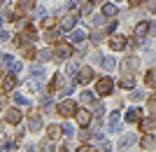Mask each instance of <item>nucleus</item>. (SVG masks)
<instances>
[{
	"instance_id": "nucleus-43",
	"label": "nucleus",
	"mask_w": 156,
	"mask_h": 152,
	"mask_svg": "<svg viewBox=\"0 0 156 152\" xmlns=\"http://www.w3.org/2000/svg\"><path fill=\"white\" fill-rule=\"evenodd\" d=\"M7 40H9V33H7V31H2V28H0V42H7Z\"/></svg>"
},
{
	"instance_id": "nucleus-41",
	"label": "nucleus",
	"mask_w": 156,
	"mask_h": 152,
	"mask_svg": "<svg viewBox=\"0 0 156 152\" xmlns=\"http://www.w3.org/2000/svg\"><path fill=\"white\" fill-rule=\"evenodd\" d=\"M91 63H103V59H100V54H98V52L91 54Z\"/></svg>"
},
{
	"instance_id": "nucleus-52",
	"label": "nucleus",
	"mask_w": 156,
	"mask_h": 152,
	"mask_svg": "<svg viewBox=\"0 0 156 152\" xmlns=\"http://www.w3.org/2000/svg\"><path fill=\"white\" fill-rule=\"evenodd\" d=\"M151 31H156V21H154V24H151Z\"/></svg>"
},
{
	"instance_id": "nucleus-24",
	"label": "nucleus",
	"mask_w": 156,
	"mask_h": 152,
	"mask_svg": "<svg viewBox=\"0 0 156 152\" xmlns=\"http://www.w3.org/2000/svg\"><path fill=\"white\" fill-rule=\"evenodd\" d=\"M0 63H2V66H9V68H12L14 63H16V61H14L12 56H9V54H0Z\"/></svg>"
},
{
	"instance_id": "nucleus-49",
	"label": "nucleus",
	"mask_w": 156,
	"mask_h": 152,
	"mask_svg": "<svg viewBox=\"0 0 156 152\" xmlns=\"http://www.w3.org/2000/svg\"><path fill=\"white\" fill-rule=\"evenodd\" d=\"M63 131H65V136H72V126H70V124H65V126H63Z\"/></svg>"
},
{
	"instance_id": "nucleus-35",
	"label": "nucleus",
	"mask_w": 156,
	"mask_h": 152,
	"mask_svg": "<svg viewBox=\"0 0 156 152\" xmlns=\"http://www.w3.org/2000/svg\"><path fill=\"white\" fill-rule=\"evenodd\" d=\"M51 147H54V145H51V138L44 140V143H40V150H42V152H54Z\"/></svg>"
},
{
	"instance_id": "nucleus-4",
	"label": "nucleus",
	"mask_w": 156,
	"mask_h": 152,
	"mask_svg": "<svg viewBox=\"0 0 156 152\" xmlns=\"http://www.w3.org/2000/svg\"><path fill=\"white\" fill-rule=\"evenodd\" d=\"M137 68H140V59H137V56H128V59H124V63H121V73L133 75Z\"/></svg>"
},
{
	"instance_id": "nucleus-22",
	"label": "nucleus",
	"mask_w": 156,
	"mask_h": 152,
	"mask_svg": "<svg viewBox=\"0 0 156 152\" xmlns=\"http://www.w3.org/2000/svg\"><path fill=\"white\" fill-rule=\"evenodd\" d=\"M119 84L124 87V89H133V87H135V80H133V75H124Z\"/></svg>"
},
{
	"instance_id": "nucleus-50",
	"label": "nucleus",
	"mask_w": 156,
	"mask_h": 152,
	"mask_svg": "<svg viewBox=\"0 0 156 152\" xmlns=\"http://www.w3.org/2000/svg\"><path fill=\"white\" fill-rule=\"evenodd\" d=\"M56 152H68V147L63 145V147H58V150H56Z\"/></svg>"
},
{
	"instance_id": "nucleus-10",
	"label": "nucleus",
	"mask_w": 156,
	"mask_h": 152,
	"mask_svg": "<svg viewBox=\"0 0 156 152\" xmlns=\"http://www.w3.org/2000/svg\"><path fill=\"white\" fill-rule=\"evenodd\" d=\"M91 77H93V70H91V68H79V73H77V82H79V84L91 82Z\"/></svg>"
},
{
	"instance_id": "nucleus-14",
	"label": "nucleus",
	"mask_w": 156,
	"mask_h": 152,
	"mask_svg": "<svg viewBox=\"0 0 156 152\" xmlns=\"http://www.w3.org/2000/svg\"><path fill=\"white\" fill-rule=\"evenodd\" d=\"M40 126H42V117L35 115V113H30V117H28V129H30V131H37Z\"/></svg>"
},
{
	"instance_id": "nucleus-40",
	"label": "nucleus",
	"mask_w": 156,
	"mask_h": 152,
	"mask_svg": "<svg viewBox=\"0 0 156 152\" xmlns=\"http://www.w3.org/2000/svg\"><path fill=\"white\" fill-rule=\"evenodd\" d=\"M77 152H98V150H96V147H93V145H86V143H84V145L79 147Z\"/></svg>"
},
{
	"instance_id": "nucleus-11",
	"label": "nucleus",
	"mask_w": 156,
	"mask_h": 152,
	"mask_svg": "<svg viewBox=\"0 0 156 152\" xmlns=\"http://www.w3.org/2000/svg\"><path fill=\"white\" fill-rule=\"evenodd\" d=\"M86 40V33L84 31H70V38H68V42L70 45H82Z\"/></svg>"
},
{
	"instance_id": "nucleus-20",
	"label": "nucleus",
	"mask_w": 156,
	"mask_h": 152,
	"mask_svg": "<svg viewBox=\"0 0 156 152\" xmlns=\"http://www.w3.org/2000/svg\"><path fill=\"white\" fill-rule=\"evenodd\" d=\"M140 115H142V110H140V108H130L128 113H126V122H137V119H140Z\"/></svg>"
},
{
	"instance_id": "nucleus-27",
	"label": "nucleus",
	"mask_w": 156,
	"mask_h": 152,
	"mask_svg": "<svg viewBox=\"0 0 156 152\" xmlns=\"http://www.w3.org/2000/svg\"><path fill=\"white\" fill-rule=\"evenodd\" d=\"M103 14H105V17H114V14H117V7L107 2V5H103Z\"/></svg>"
},
{
	"instance_id": "nucleus-48",
	"label": "nucleus",
	"mask_w": 156,
	"mask_h": 152,
	"mask_svg": "<svg viewBox=\"0 0 156 152\" xmlns=\"http://www.w3.org/2000/svg\"><path fill=\"white\" fill-rule=\"evenodd\" d=\"M54 26H56V21H54V19H47L44 21V28H54Z\"/></svg>"
},
{
	"instance_id": "nucleus-6",
	"label": "nucleus",
	"mask_w": 156,
	"mask_h": 152,
	"mask_svg": "<svg viewBox=\"0 0 156 152\" xmlns=\"http://www.w3.org/2000/svg\"><path fill=\"white\" fill-rule=\"evenodd\" d=\"M77 21H79V14L72 9L70 14H65L63 21H61V31H72V28L77 26Z\"/></svg>"
},
{
	"instance_id": "nucleus-25",
	"label": "nucleus",
	"mask_w": 156,
	"mask_h": 152,
	"mask_svg": "<svg viewBox=\"0 0 156 152\" xmlns=\"http://www.w3.org/2000/svg\"><path fill=\"white\" fill-rule=\"evenodd\" d=\"M37 59L42 61V63L49 61V59H51V49H40V52H37Z\"/></svg>"
},
{
	"instance_id": "nucleus-34",
	"label": "nucleus",
	"mask_w": 156,
	"mask_h": 152,
	"mask_svg": "<svg viewBox=\"0 0 156 152\" xmlns=\"http://www.w3.org/2000/svg\"><path fill=\"white\" fill-rule=\"evenodd\" d=\"M133 140H135V138H133L130 133H128V136H121V140H119V147H126V145H130Z\"/></svg>"
},
{
	"instance_id": "nucleus-1",
	"label": "nucleus",
	"mask_w": 156,
	"mask_h": 152,
	"mask_svg": "<svg viewBox=\"0 0 156 152\" xmlns=\"http://www.w3.org/2000/svg\"><path fill=\"white\" fill-rule=\"evenodd\" d=\"M56 113H58L61 117H72V115L77 113V103L72 98H65V101H61L58 106H56Z\"/></svg>"
},
{
	"instance_id": "nucleus-18",
	"label": "nucleus",
	"mask_w": 156,
	"mask_h": 152,
	"mask_svg": "<svg viewBox=\"0 0 156 152\" xmlns=\"http://www.w3.org/2000/svg\"><path fill=\"white\" fill-rule=\"evenodd\" d=\"M61 131H63L61 126H56V124H49V129H47V136H49L51 140H58V138H61Z\"/></svg>"
},
{
	"instance_id": "nucleus-39",
	"label": "nucleus",
	"mask_w": 156,
	"mask_h": 152,
	"mask_svg": "<svg viewBox=\"0 0 156 152\" xmlns=\"http://www.w3.org/2000/svg\"><path fill=\"white\" fill-rule=\"evenodd\" d=\"M91 40L96 42V45H98V42H103V33H100V31H93V33H91Z\"/></svg>"
},
{
	"instance_id": "nucleus-8",
	"label": "nucleus",
	"mask_w": 156,
	"mask_h": 152,
	"mask_svg": "<svg viewBox=\"0 0 156 152\" xmlns=\"http://www.w3.org/2000/svg\"><path fill=\"white\" fill-rule=\"evenodd\" d=\"M21 117H23V113H21L19 108H9L5 113V122H9V124H19Z\"/></svg>"
},
{
	"instance_id": "nucleus-26",
	"label": "nucleus",
	"mask_w": 156,
	"mask_h": 152,
	"mask_svg": "<svg viewBox=\"0 0 156 152\" xmlns=\"http://www.w3.org/2000/svg\"><path fill=\"white\" fill-rule=\"evenodd\" d=\"M103 113H105V106L98 103V101H93V115H96V117H103Z\"/></svg>"
},
{
	"instance_id": "nucleus-32",
	"label": "nucleus",
	"mask_w": 156,
	"mask_h": 152,
	"mask_svg": "<svg viewBox=\"0 0 156 152\" xmlns=\"http://www.w3.org/2000/svg\"><path fill=\"white\" fill-rule=\"evenodd\" d=\"M65 73H68V77H72V75H75V73H79L77 63H68V66H65Z\"/></svg>"
},
{
	"instance_id": "nucleus-55",
	"label": "nucleus",
	"mask_w": 156,
	"mask_h": 152,
	"mask_svg": "<svg viewBox=\"0 0 156 152\" xmlns=\"http://www.w3.org/2000/svg\"><path fill=\"white\" fill-rule=\"evenodd\" d=\"M0 7H2V0H0Z\"/></svg>"
},
{
	"instance_id": "nucleus-21",
	"label": "nucleus",
	"mask_w": 156,
	"mask_h": 152,
	"mask_svg": "<svg viewBox=\"0 0 156 152\" xmlns=\"http://www.w3.org/2000/svg\"><path fill=\"white\" fill-rule=\"evenodd\" d=\"M33 7H35V0H21L19 5H16V9L19 12H30Z\"/></svg>"
},
{
	"instance_id": "nucleus-56",
	"label": "nucleus",
	"mask_w": 156,
	"mask_h": 152,
	"mask_svg": "<svg viewBox=\"0 0 156 152\" xmlns=\"http://www.w3.org/2000/svg\"><path fill=\"white\" fill-rule=\"evenodd\" d=\"M0 75H2V70H0Z\"/></svg>"
},
{
	"instance_id": "nucleus-47",
	"label": "nucleus",
	"mask_w": 156,
	"mask_h": 152,
	"mask_svg": "<svg viewBox=\"0 0 156 152\" xmlns=\"http://www.w3.org/2000/svg\"><path fill=\"white\" fill-rule=\"evenodd\" d=\"M147 9H149V12H156V0H151V2H147Z\"/></svg>"
},
{
	"instance_id": "nucleus-38",
	"label": "nucleus",
	"mask_w": 156,
	"mask_h": 152,
	"mask_svg": "<svg viewBox=\"0 0 156 152\" xmlns=\"http://www.w3.org/2000/svg\"><path fill=\"white\" fill-rule=\"evenodd\" d=\"M14 17H16V14H14V7L9 5V7H7V9H5V19H9V21H16V19H14Z\"/></svg>"
},
{
	"instance_id": "nucleus-33",
	"label": "nucleus",
	"mask_w": 156,
	"mask_h": 152,
	"mask_svg": "<svg viewBox=\"0 0 156 152\" xmlns=\"http://www.w3.org/2000/svg\"><path fill=\"white\" fill-rule=\"evenodd\" d=\"M130 98L135 101V103H140V101H142V98H144V94H142V91H140V89H133V91H130Z\"/></svg>"
},
{
	"instance_id": "nucleus-15",
	"label": "nucleus",
	"mask_w": 156,
	"mask_h": 152,
	"mask_svg": "<svg viewBox=\"0 0 156 152\" xmlns=\"http://www.w3.org/2000/svg\"><path fill=\"white\" fill-rule=\"evenodd\" d=\"M119 122H121V115H119V113H110L107 129H110V131H117V129H119Z\"/></svg>"
},
{
	"instance_id": "nucleus-12",
	"label": "nucleus",
	"mask_w": 156,
	"mask_h": 152,
	"mask_svg": "<svg viewBox=\"0 0 156 152\" xmlns=\"http://www.w3.org/2000/svg\"><path fill=\"white\" fill-rule=\"evenodd\" d=\"M14 87H16V73H14V75H7V77L2 80V91H5V94H9Z\"/></svg>"
},
{
	"instance_id": "nucleus-28",
	"label": "nucleus",
	"mask_w": 156,
	"mask_h": 152,
	"mask_svg": "<svg viewBox=\"0 0 156 152\" xmlns=\"http://www.w3.org/2000/svg\"><path fill=\"white\" fill-rule=\"evenodd\" d=\"M114 66H117V61L112 59V56H107V59H103V68H105V70H114Z\"/></svg>"
},
{
	"instance_id": "nucleus-46",
	"label": "nucleus",
	"mask_w": 156,
	"mask_h": 152,
	"mask_svg": "<svg viewBox=\"0 0 156 152\" xmlns=\"http://www.w3.org/2000/svg\"><path fill=\"white\" fill-rule=\"evenodd\" d=\"M79 140H84V143H86V140H89V131H79Z\"/></svg>"
},
{
	"instance_id": "nucleus-29",
	"label": "nucleus",
	"mask_w": 156,
	"mask_h": 152,
	"mask_svg": "<svg viewBox=\"0 0 156 152\" xmlns=\"http://www.w3.org/2000/svg\"><path fill=\"white\" fill-rule=\"evenodd\" d=\"M147 108H149V113L156 115V94H151L149 98H147Z\"/></svg>"
},
{
	"instance_id": "nucleus-44",
	"label": "nucleus",
	"mask_w": 156,
	"mask_h": 152,
	"mask_svg": "<svg viewBox=\"0 0 156 152\" xmlns=\"http://www.w3.org/2000/svg\"><path fill=\"white\" fill-rule=\"evenodd\" d=\"M114 28H117V21H110V24H107V26H105V31H107V33H110V31H114Z\"/></svg>"
},
{
	"instance_id": "nucleus-13",
	"label": "nucleus",
	"mask_w": 156,
	"mask_h": 152,
	"mask_svg": "<svg viewBox=\"0 0 156 152\" xmlns=\"http://www.w3.org/2000/svg\"><path fill=\"white\" fill-rule=\"evenodd\" d=\"M149 31H151L149 24H147V21H140V24L135 26V31H133V33H135V38H144V35L149 33Z\"/></svg>"
},
{
	"instance_id": "nucleus-53",
	"label": "nucleus",
	"mask_w": 156,
	"mask_h": 152,
	"mask_svg": "<svg viewBox=\"0 0 156 152\" xmlns=\"http://www.w3.org/2000/svg\"><path fill=\"white\" fill-rule=\"evenodd\" d=\"M0 133H2V122H0Z\"/></svg>"
},
{
	"instance_id": "nucleus-54",
	"label": "nucleus",
	"mask_w": 156,
	"mask_h": 152,
	"mask_svg": "<svg viewBox=\"0 0 156 152\" xmlns=\"http://www.w3.org/2000/svg\"><path fill=\"white\" fill-rule=\"evenodd\" d=\"M93 2H100V0H93Z\"/></svg>"
},
{
	"instance_id": "nucleus-30",
	"label": "nucleus",
	"mask_w": 156,
	"mask_h": 152,
	"mask_svg": "<svg viewBox=\"0 0 156 152\" xmlns=\"http://www.w3.org/2000/svg\"><path fill=\"white\" fill-rule=\"evenodd\" d=\"M14 103H16V106H28L30 101H28L26 96H21V94H14Z\"/></svg>"
},
{
	"instance_id": "nucleus-2",
	"label": "nucleus",
	"mask_w": 156,
	"mask_h": 152,
	"mask_svg": "<svg viewBox=\"0 0 156 152\" xmlns=\"http://www.w3.org/2000/svg\"><path fill=\"white\" fill-rule=\"evenodd\" d=\"M37 40V33H35V28L28 26L26 31H21L16 38H14V45H28V42H35Z\"/></svg>"
},
{
	"instance_id": "nucleus-5",
	"label": "nucleus",
	"mask_w": 156,
	"mask_h": 152,
	"mask_svg": "<svg viewBox=\"0 0 156 152\" xmlns=\"http://www.w3.org/2000/svg\"><path fill=\"white\" fill-rule=\"evenodd\" d=\"M54 56H58V59L72 56V45L70 42H56V45H54Z\"/></svg>"
},
{
	"instance_id": "nucleus-7",
	"label": "nucleus",
	"mask_w": 156,
	"mask_h": 152,
	"mask_svg": "<svg viewBox=\"0 0 156 152\" xmlns=\"http://www.w3.org/2000/svg\"><path fill=\"white\" fill-rule=\"evenodd\" d=\"M126 42H128V38H124V35H119V33L110 35V49L112 52H121L126 47Z\"/></svg>"
},
{
	"instance_id": "nucleus-51",
	"label": "nucleus",
	"mask_w": 156,
	"mask_h": 152,
	"mask_svg": "<svg viewBox=\"0 0 156 152\" xmlns=\"http://www.w3.org/2000/svg\"><path fill=\"white\" fill-rule=\"evenodd\" d=\"M0 108H5V98L2 96H0Z\"/></svg>"
},
{
	"instance_id": "nucleus-36",
	"label": "nucleus",
	"mask_w": 156,
	"mask_h": 152,
	"mask_svg": "<svg viewBox=\"0 0 156 152\" xmlns=\"http://www.w3.org/2000/svg\"><path fill=\"white\" fill-rule=\"evenodd\" d=\"M103 21H105V14H96L93 21H89V24H93V26H103Z\"/></svg>"
},
{
	"instance_id": "nucleus-37",
	"label": "nucleus",
	"mask_w": 156,
	"mask_h": 152,
	"mask_svg": "<svg viewBox=\"0 0 156 152\" xmlns=\"http://www.w3.org/2000/svg\"><path fill=\"white\" fill-rule=\"evenodd\" d=\"M82 103H84V106L93 103V96H91V91H84V94H82Z\"/></svg>"
},
{
	"instance_id": "nucleus-17",
	"label": "nucleus",
	"mask_w": 156,
	"mask_h": 152,
	"mask_svg": "<svg viewBox=\"0 0 156 152\" xmlns=\"http://www.w3.org/2000/svg\"><path fill=\"white\" fill-rule=\"evenodd\" d=\"M144 82H147V87L156 89V68H149V70H147V75H144Z\"/></svg>"
},
{
	"instance_id": "nucleus-16",
	"label": "nucleus",
	"mask_w": 156,
	"mask_h": 152,
	"mask_svg": "<svg viewBox=\"0 0 156 152\" xmlns=\"http://www.w3.org/2000/svg\"><path fill=\"white\" fill-rule=\"evenodd\" d=\"M140 129H142V131H154V129H156V115H151L149 119H142Z\"/></svg>"
},
{
	"instance_id": "nucleus-9",
	"label": "nucleus",
	"mask_w": 156,
	"mask_h": 152,
	"mask_svg": "<svg viewBox=\"0 0 156 152\" xmlns=\"http://www.w3.org/2000/svg\"><path fill=\"white\" fill-rule=\"evenodd\" d=\"M75 119H77L79 126H86L91 122V110H77V113H75Z\"/></svg>"
},
{
	"instance_id": "nucleus-45",
	"label": "nucleus",
	"mask_w": 156,
	"mask_h": 152,
	"mask_svg": "<svg viewBox=\"0 0 156 152\" xmlns=\"http://www.w3.org/2000/svg\"><path fill=\"white\" fill-rule=\"evenodd\" d=\"M142 2H144V0H128V5H130V7H140Z\"/></svg>"
},
{
	"instance_id": "nucleus-42",
	"label": "nucleus",
	"mask_w": 156,
	"mask_h": 152,
	"mask_svg": "<svg viewBox=\"0 0 156 152\" xmlns=\"http://www.w3.org/2000/svg\"><path fill=\"white\" fill-rule=\"evenodd\" d=\"M44 14H47V9H44V7H37V9L33 12V17H44Z\"/></svg>"
},
{
	"instance_id": "nucleus-57",
	"label": "nucleus",
	"mask_w": 156,
	"mask_h": 152,
	"mask_svg": "<svg viewBox=\"0 0 156 152\" xmlns=\"http://www.w3.org/2000/svg\"><path fill=\"white\" fill-rule=\"evenodd\" d=\"M117 2H121V0H117Z\"/></svg>"
},
{
	"instance_id": "nucleus-19",
	"label": "nucleus",
	"mask_w": 156,
	"mask_h": 152,
	"mask_svg": "<svg viewBox=\"0 0 156 152\" xmlns=\"http://www.w3.org/2000/svg\"><path fill=\"white\" fill-rule=\"evenodd\" d=\"M140 145H142V150H151V147L156 145V140H154V136H147V133H144L142 138H140Z\"/></svg>"
},
{
	"instance_id": "nucleus-3",
	"label": "nucleus",
	"mask_w": 156,
	"mask_h": 152,
	"mask_svg": "<svg viewBox=\"0 0 156 152\" xmlns=\"http://www.w3.org/2000/svg\"><path fill=\"white\" fill-rule=\"evenodd\" d=\"M112 89H114V82H112L110 77H100L96 82V94L98 96H107V94H112Z\"/></svg>"
},
{
	"instance_id": "nucleus-31",
	"label": "nucleus",
	"mask_w": 156,
	"mask_h": 152,
	"mask_svg": "<svg viewBox=\"0 0 156 152\" xmlns=\"http://www.w3.org/2000/svg\"><path fill=\"white\" fill-rule=\"evenodd\" d=\"M23 56H26V59H35V56H37L35 47H23Z\"/></svg>"
},
{
	"instance_id": "nucleus-23",
	"label": "nucleus",
	"mask_w": 156,
	"mask_h": 152,
	"mask_svg": "<svg viewBox=\"0 0 156 152\" xmlns=\"http://www.w3.org/2000/svg\"><path fill=\"white\" fill-rule=\"evenodd\" d=\"M30 75H33L35 80L44 77V68H42V66H30Z\"/></svg>"
}]
</instances>
